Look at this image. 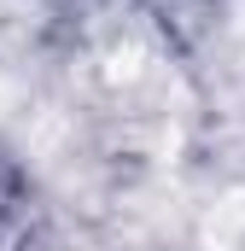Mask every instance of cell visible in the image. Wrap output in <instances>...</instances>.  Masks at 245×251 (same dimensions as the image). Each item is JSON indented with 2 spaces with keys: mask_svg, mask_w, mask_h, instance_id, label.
Listing matches in <instances>:
<instances>
[{
  "mask_svg": "<svg viewBox=\"0 0 245 251\" xmlns=\"http://www.w3.org/2000/svg\"><path fill=\"white\" fill-rule=\"evenodd\" d=\"M198 246L204 251H245V193L216 199L198 216Z\"/></svg>",
  "mask_w": 245,
  "mask_h": 251,
  "instance_id": "6da1fadb",
  "label": "cell"
},
{
  "mask_svg": "<svg viewBox=\"0 0 245 251\" xmlns=\"http://www.w3.org/2000/svg\"><path fill=\"white\" fill-rule=\"evenodd\" d=\"M234 29H240V47H245V0H240V12H234Z\"/></svg>",
  "mask_w": 245,
  "mask_h": 251,
  "instance_id": "7a4b0ae2",
  "label": "cell"
}]
</instances>
